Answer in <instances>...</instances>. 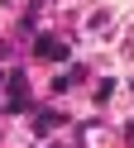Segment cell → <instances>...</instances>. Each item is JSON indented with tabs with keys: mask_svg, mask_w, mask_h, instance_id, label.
Returning <instances> with one entry per match:
<instances>
[{
	"mask_svg": "<svg viewBox=\"0 0 134 148\" xmlns=\"http://www.w3.org/2000/svg\"><path fill=\"white\" fill-rule=\"evenodd\" d=\"M10 100H15V110H24V100H29V86H24V77H10Z\"/></svg>",
	"mask_w": 134,
	"mask_h": 148,
	"instance_id": "6da1fadb",
	"label": "cell"
},
{
	"mask_svg": "<svg viewBox=\"0 0 134 148\" xmlns=\"http://www.w3.org/2000/svg\"><path fill=\"white\" fill-rule=\"evenodd\" d=\"M38 53H43V58H67V43H57V38H43V43H38Z\"/></svg>",
	"mask_w": 134,
	"mask_h": 148,
	"instance_id": "7a4b0ae2",
	"label": "cell"
}]
</instances>
